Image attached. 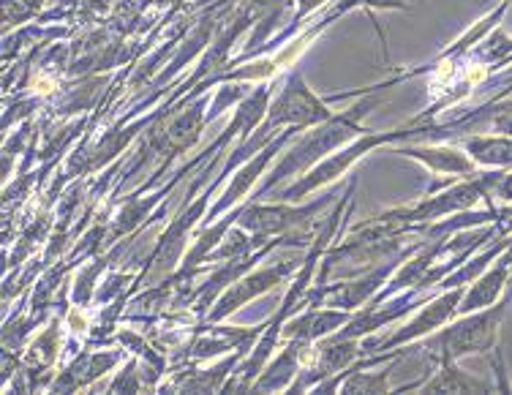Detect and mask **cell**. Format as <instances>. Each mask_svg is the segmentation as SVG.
I'll return each mask as SVG.
<instances>
[{
	"mask_svg": "<svg viewBox=\"0 0 512 395\" xmlns=\"http://www.w3.org/2000/svg\"><path fill=\"white\" fill-rule=\"evenodd\" d=\"M488 126L493 131H499V134H507L512 137V101L510 104H504L502 109H496L491 118H488Z\"/></svg>",
	"mask_w": 512,
	"mask_h": 395,
	"instance_id": "cell-8",
	"label": "cell"
},
{
	"mask_svg": "<svg viewBox=\"0 0 512 395\" xmlns=\"http://www.w3.org/2000/svg\"><path fill=\"white\" fill-rule=\"evenodd\" d=\"M504 3H512V0H504Z\"/></svg>",
	"mask_w": 512,
	"mask_h": 395,
	"instance_id": "cell-10",
	"label": "cell"
},
{
	"mask_svg": "<svg viewBox=\"0 0 512 395\" xmlns=\"http://www.w3.org/2000/svg\"><path fill=\"white\" fill-rule=\"evenodd\" d=\"M488 390H491L488 382L461 371L455 360L439 363V371L423 385V393H488Z\"/></svg>",
	"mask_w": 512,
	"mask_h": 395,
	"instance_id": "cell-6",
	"label": "cell"
},
{
	"mask_svg": "<svg viewBox=\"0 0 512 395\" xmlns=\"http://www.w3.org/2000/svg\"><path fill=\"white\" fill-rule=\"evenodd\" d=\"M401 156L423 161L431 172L442 175H474V158L466 150L447 148V145H420V148H398Z\"/></svg>",
	"mask_w": 512,
	"mask_h": 395,
	"instance_id": "cell-4",
	"label": "cell"
},
{
	"mask_svg": "<svg viewBox=\"0 0 512 395\" xmlns=\"http://www.w3.org/2000/svg\"><path fill=\"white\" fill-rule=\"evenodd\" d=\"M363 6L368 11L371 9H406L409 3H406V0H363Z\"/></svg>",
	"mask_w": 512,
	"mask_h": 395,
	"instance_id": "cell-9",
	"label": "cell"
},
{
	"mask_svg": "<svg viewBox=\"0 0 512 395\" xmlns=\"http://www.w3.org/2000/svg\"><path fill=\"white\" fill-rule=\"evenodd\" d=\"M502 314V303H493L488 308L472 311V314L463 316L461 322L444 327L442 333L431 338L428 344L434 346V352L439 355V363H453V360L458 363L466 355H483L499 338Z\"/></svg>",
	"mask_w": 512,
	"mask_h": 395,
	"instance_id": "cell-1",
	"label": "cell"
},
{
	"mask_svg": "<svg viewBox=\"0 0 512 395\" xmlns=\"http://www.w3.org/2000/svg\"><path fill=\"white\" fill-rule=\"evenodd\" d=\"M510 259L502 257L499 259V265L491 267L488 273H485L477 284H474L466 295H463L461 306H458V314H472V311H480V308H488L493 306L496 300H499V295H502L504 289V281H507V276H510Z\"/></svg>",
	"mask_w": 512,
	"mask_h": 395,
	"instance_id": "cell-5",
	"label": "cell"
},
{
	"mask_svg": "<svg viewBox=\"0 0 512 395\" xmlns=\"http://www.w3.org/2000/svg\"><path fill=\"white\" fill-rule=\"evenodd\" d=\"M463 300V287H455L450 289L447 295L436 297L431 306H425L423 314H417L404 327V330H398L393 338H387L382 344V349H393L398 344H406V341H412L417 336H428V333H434L436 327H442L450 316L458 314V306H461Z\"/></svg>",
	"mask_w": 512,
	"mask_h": 395,
	"instance_id": "cell-3",
	"label": "cell"
},
{
	"mask_svg": "<svg viewBox=\"0 0 512 395\" xmlns=\"http://www.w3.org/2000/svg\"><path fill=\"white\" fill-rule=\"evenodd\" d=\"M330 118V109L316 99L306 82L295 77L292 85H286L270 109V126H306Z\"/></svg>",
	"mask_w": 512,
	"mask_h": 395,
	"instance_id": "cell-2",
	"label": "cell"
},
{
	"mask_svg": "<svg viewBox=\"0 0 512 395\" xmlns=\"http://www.w3.org/2000/svg\"><path fill=\"white\" fill-rule=\"evenodd\" d=\"M463 150L474 158V164L485 167H512V137H469L463 139Z\"/></svg>",
	"mask_w": 512,
	"mask_h": 395,
	"instance_id": "cell-7",
	"label": "cell"
}]
</instances>
